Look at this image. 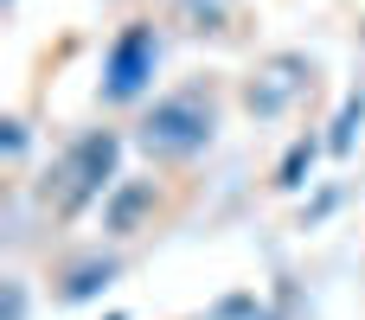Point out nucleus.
<instances>
[{"label": "nucleus", "instance_id": "20e7f679", "mask_svg": "<svg viewBox=\"0 0 365 320\" xmlns=\"http://www.w3.org/2000/svg\"><path fill=\"white\" fill-rule=\"evenodd\" d=\"M109 96H135L148 77H154V26H128L115 45H109V71H103Z\"/></svg>", "mask_w": 365, "mask_h": 320}, {"label": "nucleus", "instance_id": "f257e3e1", "mask_svg": "<svg viewBox=\"0 0 365 320\" xmlns=\"http://www.w3.org/2000/svg\"><path fill=\"white\" fill-rule=\"evenodd\" d=\"M212 141V96L205 90H173L141 115V148L154 160H192Z\"/></svg>", "mask_w": 365, "mask_h": 320}, {"label": "nucleus", "instance_id": "39448f33", "mask_svg": "<svg viewBox=\"0 0 365 320\" xmlns=\"http://www.w3.org/2000/svg\"><path fill=\"white\" fill-rule=\"evenodd\" d=\"M141 212H154V180L122 186V192L103 205V224H109V231H135V224H141Z\"/></svg>", "mask_w": 365, "mask_h": 320}, {"label": "nucleus", "instance_id": "7ed1b4c3", "mask_svg": "<svg viewBox=\"0 0 365 320\" xmlns=\"http://www.w3.org/2000/svg\"><path fill=\"white\" fill-rule=\"evenodd\" d=\"M308 58H295V51H276V58H263L257 71H250V90H244V103H250V115H282L302 90H308Z\"/></svg>", "mask_w": 365, "mask_h": 320}, {"label": "nucleus", "instance_id": "f03ea898", "mask_svg": "<svg viewBox=\"0 0 365 320\" xmlns=\"http://www.w3.org/2000/svg\"><path fill=\"white\" fill-rule=\"evenodd\" d=\"M109 167H115V135H109V128H96V135L71 141V154H64V167H58L64 212H77L90 192H103V186H109Z\"/></svg>", "mask_w": 365, "mask_h": 320}, {"label": "nucleus", "instance_id": "423d86ee", "mask_svg": "<svg viewBox=\"0 0 365 320\" xmlns=\"http://www.w3.org/2000/svg\"><path fill=\"white\" fill-rule=\"evenodd\" d=\"M109 269H115V263H83V269H77V276H71V282H64L58 295H64V301H83V295H90L96 282H109Z\"/></svg>", "mask_w": 365, "mask_h": 320}]
</instances>
